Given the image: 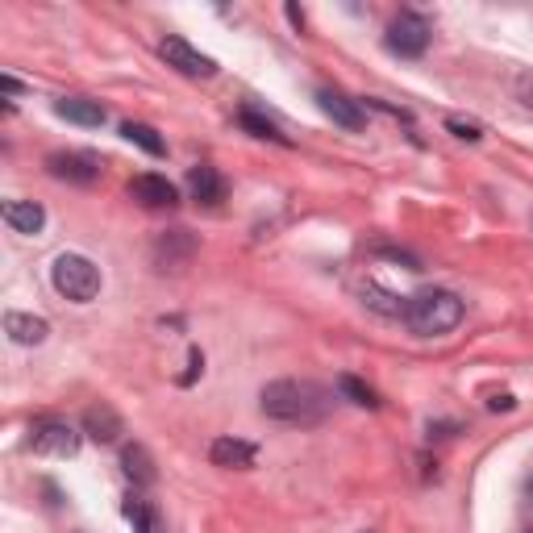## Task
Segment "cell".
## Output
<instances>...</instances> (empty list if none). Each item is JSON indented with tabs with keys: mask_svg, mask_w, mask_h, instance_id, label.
<instances>
[{
	"mask_svg": "<svg viewBox=\"0 0 533 533\" xmlns=\"http://www.w3.org/2000/svg\"><path fill=\"white\" fill-rule=\"evenodd\" d=\"M259 400L267 417L288 421V425H317L334 409V396L321 384H313V379H275V384L263 388Z\"/></svg>",
	"mask_w": 533,
	"mask_h": 533,
	"instance_id": "cell-1",
	"label": "cell"
},
{
	"mask_svg": "<svg viewBox=\"0 0 533 533\" xmlns=\"http://www.w3.org/2000/svg\"><path fill=\"white\" fill-rule=\"evenodd\" d=\"M459 321H463V300L454 292H442V288H429V292L413 296L409 313H404V325H409L417 338H442L450 329H459Z\"/></svg>",
	"mask_w": 533,
	"mask_h": 533,
	"instance_id": "cell-2",
	"label": "cell"
},
{
	"mask_svg": "<svg viewBox=\"0 0 533 533\" xmlns=\"http://www.w3.org/2000/svg\"><path fill=\"white\" fill-rule=\"evenodd\" d=\"M50 279H55V292L75 300V304L96 300L100 284H105V279H100V267L92 259H84V255H59L55 267H50Z\"/></svg>",
	"mask_w": 533,
	"mask_h": 533,
	"instance_id": "cell-3",
	"label": "cell"
},
{
	"mask_svg": "<svg viewBox=\"0 0 533 533\" xmlns=\"http://www.w3.org/2000/svg\"><path fill=\"white\" fill-rule=\"evenodd\" d=\"M429 34L434 30H429V21L421 13H400L388 25V50L400 59H421L429 50Z\"/></svg>",
	"mask_w": 533,
	"mask_h": 533,
	"instance_id": "cell-4",
	"label": "cell"
},
{
	"mask_svg": "<svg viewBox=\"0 0 533 533\" xmlns=\"http://www.w3.org/2000/svg\"><path fill=\"white\" fill-rule=\"evenodd\" d=\"M30 446L38 454H50V459H75L80 454V434L67 425V421H38L30 429Z\"/></svg>",
	"mask_w": 533,
	"mask_h": 533,
	"instance_id": "cell-5",
	"label": "cell"
},
{
	"mask_svg": "<svg viewBox=\"0 0 533 533\" xmlns=\"http://www.w3.org/2000/svg\"><path fill=\"white\" fill-rule=\"evenodd\" d=\"M159 55H163L167 67H175L180 75H192V80H213V75H217V63L209 55H200V50L192 42H184V38H163Z\"/></svg>",
	"mask_w": 533,
	"mask_h": 533,
	"instance_id": "cell-6",
	"label": "cell"
},
{
	"mask_svg": "<svg viewBox=\"0 0 533 533\" xmlns=\"http://www.w3.org/2000/svg\"><path fill=\"white\" fill-rule=\"evenodd\" d=\"M317 105H321V113L329 121L342 125V130H363V125H367L363 105H359V100H350L346 92H338V88H321L317 92Z\"/></svg>",
	"mask_w": 533,
	"mask_h": 533,
	"instance_id": "cell-7",
	"label": "cell"
},
{
	"mask_svg": "<svg viewBox=\"0 0 533 533\" xmlns=\"http://www.w3.org/2000/svg\"><path fill=\"white\" fill-rule=\"evenodd\" d=\"M130 196L146 209H175V205H180V192H175V184L163 180V175H134Z\"/></svg>",
	"mask_w": 533,
	"mask_h": 533,
	"instance_id": "cell-8",
	"label": "cell"
},
{
	"mask_svg": "<svg viewBox=\"0 0 533 533\" xmlns=\"http://www.w3.org/2000/svg\"><path fill=\"white\" fill-rule=\"evenodd\" d=\"M46 167H50V175H55V180L80 184V188L96 184V175H100V163L92 155H75V150H67V155H50Z\"/></svg>",
	"mask_w": 533,
	"mask_h": 533,
	"instance_id": "cell-9",
	"label": "cell"
},
{
	"mask_svg": "<svg viewBox=\"0 0 533 533\" xmlns=\"http://www.w3.org/2000/svg\"><path fill=\"white\" fill-rule=\"evenodd\" d=\"M209 459H213V467H225V471H250L259 459V450L242 438H217L209 446Z\"/></svg>",
	"mask_w": 533,
	"mask_h": 533,
	"instance_id": "cell-10",
	"label": "cell"
},
{
	"mask_svg": "<svg viewBox=\"0 0 533 533\" xmlns=\"http://www.w3.org/2000/svg\"><path fill=\"white\" fill-rule=\"evenodd\" d=\"M5 225L13 234H42L46 209L38 205V200H9V205H5Z\"/></svg>",
	"mask_w": 533,
	"mask_h": 533,
	"instance_id": "cell-11",
	"label": "cell"
},
{
	"mask_svg": "<svg viewBox=\"0 0 533 533\" xmlns=\"http://www.w3.org/2000/svg\"><path fill=\"white\" fill-rule=\"evenodd\" d=\"M121 417H117V409H109V404H92V409L84 413V434L92 438V442H117L121 438Z\"/></svg>",
	"mask_w": 533,
	"mask_h": 533,
	"instance_id": "cell-12",
	"label": "cell"
},
{
	"mask_svg": "<svg viewBox=\"0 0 533 533\" xmlns=\"http://www.w3.org/2000/svg\"><path fill=\"white\" fill-rule=\"evenodd\" d=\"M5 334L17 342V346H42L50 325L34 313H5Z\"/></svg>",
	"mask_w": 533,
	"mask_h": 533,
	"instance_id": "cell-13",
	"label": "cell"
},
{
	"mask_svg": "<svg viewBox=\"0 0 533 533\" xmlns=\"http://www.w3.org/2000/svg\"><path fill=\"white\" fill-rule=\"evenodd\" d=\"M55 113L63 121H75V125H88V130H96V125H105V109H100V100H88V96H63Z\"/></svg>",
	"mask_w": 533,
	"mask_h": 533,
	"instance_id": "cell-14",
	"label": "cell"
},
{
	"mask_svg": "<svg viewBox=\"0 0 533 533\" xmlns=\"http://www.w3.org/2000/svg\"><path fill=\"white\" fill-rule=\"evenodd\" d=\"M188 188H192L196 200H205V205H217V200H225V180L217 175V167H205V163L192 167Z\"/></svg>",
	"mask_w": 533,
	"mask_h": 533,
	"instance_id": "cell-15",
	"label": "cell"
},
{
	"mask_svg": "<svg viewBox=\"0 0 533 533\" xmlns=\"http://www.w3.org/2000/svg\"><path fill=\"white\" fill-rule=\"evenodd\" d=\"M121 134H125V142L142 146L146 155H155V159L167 150V142L159 138V130H155V125H146V121H125V125H121Z\"/></svg>",
	"mask_w": 533,
	"mask_h": 533,
	"instance_id": "cell-16",
	"label": "cell"
},
{
	"mask_svg": "<svg viewBox=\"0 0 533 533\" xmlns=\"http://www.w3.org/2000/svg\"><path fill=\"white\" fill-rule=\"evenodd\" d=\"M363 304H367V309H375V313H384V317H400V321H404V313H409V300L384 292L379 284H367L363 288Z\"/></svg>",
	"mask_w": 533,
	"mask_h": 533,
	"instance_id": "cell-17",
	"label": "cell"
},
{
	"mask_svg": "<svg viewBox=\"0 0 533 533\" xmlns=\"http://www.w3.org/2000/svg\"><path fill=\"white\" fill-rule=\"evenodd\" d=\"M121 513H125V521H130L138 533H159V513L150 509V500H142V496H125Z\"/></svg>",
	"mask_w": 533,
	"mask_h": 533,
	"instance_id": "cell-18",
	"label": "cell"
},
{
	"mask_svg": "<svg viewBox=\"0 0 533 533\" xmlns=\"http://www.w3.org/2000/svg\"><path fill=\"white\" fill-rule=\"evenodd\" d=\"M121 467H125V475H130L134 484H150V479H155V463H150L146 446H125L121 450Z\"/></svg>",
	"mask_w": 533,
	"mask_h": 533,
	"instance_id": "cell-19",
	"label": "cell"
},
{
	"mask_svg": "<svg viewBox=\"0 0 533 533\" xmlns=\"http://www.w3.org/2000/svg\"><path fill=\"white\" fill-rule=\"evenodd\" d=\"M338 392H342L350 404H359V409H379L375 388H367L359 375H338Z\"/></svg>",
	"mask_w": 533,
	"mask_h": 533,
	"instance_id": "cell-20",
	"label": "cell"
},
{
	"mask_svg": "<svg viewBox=\"0 0 533 533\" xmlns=\"http://www.w3.org/2000/svg\"><path fill=\"white\" fill-rule=\"evenodd\" d=\"M238 125H242V130H250V134H255V138H271V142H288V138H284V134H279V130H275V125H271L267 117H259L255 109H242V113H238Z\"/></svg>",
	"mask_w": 533,
	"mask_h": 533,
	"instance_id": "cell-21",
	"label": "cell"
},
{
	"mask_svg": "<svg viewBox=\"0 0 533 533\" xmlns=\"http://www.w3.org/2000/svg\"><path fill=\"white\" fill-rule=\"evenodd\" d=\"M446 125H450V130L459 134V138H467V142H479V138H484V130H479L475 121H459V117H450Z\"/></svg>",
	"mask_w": 533,
	"mask_h": 533,
	"instance_id": "cell-22",
	"label": "cell"
},
{
	"mask_svg": "<svg viewBox=\"0 0 533 533\" xmlns=\"http://www.w3.org/2000/svg\"><path fill=\"white\" fill-rule=\"evenodd\" d=\"M200 367H205V354H200L196 346H192V354H188V375H184V384H192V379H196V371Z\"/></svg>",
	"mask_w": 533,
	"mask_h": 533,
	"instance_id": "cell-23",
	"label": "cell"
},
{
	"mask_svg": "<svg viewBox=\"0 0 533 533\" xmlns=\"http://www.w3.org/2000/svg\"><path fill=\"white\" fill-rule=\"evenodd\" d=\"M513 404H517V400H513L509 392H504V396H492V409H496V413H500V409H504V413H509V409H513Z\"/></svg>",
	"mask_w": 533,
	"mask_h": 533,
	"instance_id": "cell-24",
	"label": "cell"
},
{
	"mask_svg": "<svg viewBox=\"0 0 533 533\" xmlns=\"http://www.w3.org/2000/svg\"><path fill=\"white\" fill-rule=\"evenodd\" d=\"M288 21H292V25H296V30H304V13H300V9H296V5H288Z\"/></svg>",
	"mask_w": 533,
	"mask_h": 533,
	"instance_id": "cell-25",
	"label": "cell"
},
{
	"mask_svg": "<svg viewBox=\"0 0 533 533\" xmlns=\"http://www.w3.org/2000/svg\"><path fill=\"white\" fill-rule=\"evenodd\" d=\"M0 84H5V92H13V96H17V92H21V84H17V80H13V75H0Z\"/></svg>",
	"mask_w": 533,
	"mask_h": 533,
	"instance_id": "cell-26",
	"label": "cell"
},
{
	"mask_svg": "<svg viewBox=\"0 0 533 533\" xmlns=\"http://www.w3.org/2000/svg\"><path fill=\"white\" fill-rule=\"evenodd\" d=\"M525 496H529V504H533V475H529V484H525Z\"/></svg>",
	"mask_w": 533,
	"mask_h": 533,
	"instance_id": "cell-27",
	"label": "cell"
},
{
	"mask_svg": "<svg viewBox=\"0 0 533 533\" xmlns=\"http://www.w3.org/2000/svg\"><path fill=\"white\" fill-rule=\"evenodd\" d=\"M525 533H533V529H525Z\"/></svg>",
	"mask_w": 533,
	"mask_h": 533,
	"instance_id": "cell-28",
	"label": "cell"
}]
</instances>
